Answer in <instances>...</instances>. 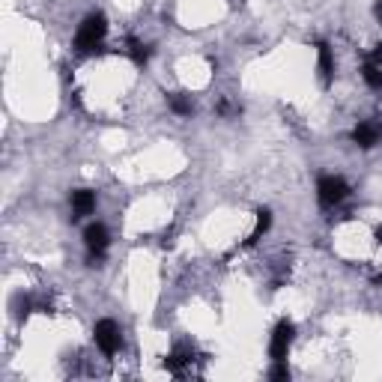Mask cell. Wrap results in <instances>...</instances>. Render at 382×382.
<instances>
[{"label": "cell", "mask_w": 382, "mask_h": 382, "mask_svg": "<svg viewBox=\"0 0 382 382\" xmlns=\"http://www.w3.org/2000/svg\"><path fill=\"white\" fill-rule=\"evenodd\" d=\"M272 379H290V367H287V362H275V367H272Z\"/></svg>", "instance_id": "14"}, {"label": "cell", "mask_w": 382, "mask_h": 382, "mask_svg": "<svg viewBox=\"0 0 382 382\" xmlns=\"http://www.w3.org/2000/svg\"><path fill=\"white\" fill-rule=\"evenodd\" d=\"M316 63H320V78L328 87L332 84V51H328V45H316Z\"/></svg>", "instance_id": "10"}, {"label": "cell", "mask_w": 382, "mask_h": 382, "mask_svg": "<svg viewBox=\"0 0 382 382\" xmlns=\"http://www.w3.org/2000/svg\"><path fill=\"white\" fill-rule=\"evenodd\" d=\"M376 239H379V242H382V227H379V233H376Z\"/></svg>", "instance_id": "16"}, {"label": "cell", "mask_w": 382, "mask_h": 382, "mask_svg": "<svg viewBox=\"0 0 382 382\" xmlns=\"http://www.w3.org/2000/svg\"><path fill=\"white\" fill-rule=\"evenodd\" d=\"M129 54H132V60L137 63V66H144V63L149 60V48L144 42H137V39H129Z\"/></svg>", "instance_id": "12"}, {"label": "cell", "mask_w": 382, "mask_h": 382, "mask_svg": "<svg viewBox=\"0 0 382 382\" xmlns=\"http://www.w3.org/2000/svg\"><path fill=\"white\" fill-rule=\"evenodd\" d=\"M269 227H272V212L269 209H260L257 212V227H254V233H251V242H257L266 230H269Z\"/></svg>", "instance_id": "11"}, {"label": "cell", "mask_w": 382, "mask_h": 382, "mask_svg": "<svg viewBox=\"0 0 382 382\" xmlns=\"http://www.w3.org/2000/svg\"><path fill=\"white\" fill-rule=\"evenodd\" d=\"M292 338H296V326H292L290 320H281L275 326L272 332V343H269V352L275 362H287V352L292 347Z\"/></svg>", "instance_id": "3"}, {"label": "cell", "mask_w": 382, "mask_h": 382, "mask_svg": "<svg viewBox=\"0 0 382 382\" xmlns=\"http://www.w3.org/2000/svg\"><path fill=\"white\" fill-rule=\"evenodd\" d=\"M376 16H379V21H382V0H379V4H376Z\"/></svg>", "instance_id": "15"}, {"label": "cell", "mask_w": 382, "mask_h": 382, "mask_svg": "<svg viewBox=\"0 0 382 382\" xmlns=\"http://www.w3.org/2000/svg\"><path fill=\"white\" fill-rule=\"evenodd\" d=\"M84 245H87V251H90V260L105 257V251H108V230H105V224H90V227H87Z\"/></svg>", "instance_id": "6"}, {"label": "cell", "mask_w": 382, "mask_h": 382, "mask_svg": "<svg viewBox=\"0 0 382 382\" xmlns=\"http://www.w3.org/2000/svg\"><path fill=\"white\" fill-rule=\"evenodd\" d=\"M200 359L195 355V350L191 347H180V350H173L168 359H164V367L173 374V376H195L197 374V364Z\"/></svg>", "instance_id": "2"}, {"label": "cell", "mask_w": 382, "mask_h": 382, "mask_svg": "<svg viewBox=\"0 0 382 382\" xmlns=\"http://www.w3.org/2000/svg\"><path fill=\"white\" fill-rule=\"evenodd\" d=\"M96 347L105 352V355H113L120 350V343H123V338H120V326L113 323V320H99L96 323Z\"/></svg>", "instance_id": "4"}, {"label": "cell", "mask_w": 382, "mask_h": 382, "mask_svg": "<svg viewBox=\"0 0 382 382\" xmlns=\"http://www.w3.org/2000/svg\"><path fill=\"white\" fill-rule=\"evenodd\" d=\"M171 108H173L176 113H183V117H188V113L195 111V105H191V101H188L185 96H180V93H176V96H171Z\"/></svg>", "instance_id": "13"}, {"label": "cell", "mask_w": 382, "mask_h": 382, "mask_svg": "<svg viewBox=\"0 0 382 382\" xmlns=\"http://www.w3.org/2000/svg\"><path fill=\"white\" fill-rule=\"evenodd\" d=\"M108 33V21L101 12H96V16L84 18V24L78 27V33H75V48L81 51V54H90V51H96L101 45V39H105Z\"/></svg>", "instance_id": "1"}, {"label": "cell", "mask_w": 382, "mask_h": 382, "mask_svg": "<svg viewBox=\"0 0 382 382\" xmlns=\"http://www.w3.org/2000/svg\"><path fill=\"white\" fill-rule=\"evenodd\" d=\"M364 81L371 87H382V45L364 63Z\"/></svg>", "instance_id": "9"}, {"label": "cell", "mask_w": 382, "mask_h": 382, "mask_svg": "<svg viewBox=\"0 0 382 382\" xmlns=\"http://www.w3.org/2000/svg\"><path fill=\"white\" fill-rule=\"evenodd\" d=\"M316 195H320V203H323V207H335V203L347 200L350 185L343 183L340 176H323L320 185H316Z\"/></svg>", "instance_id": "5"}, {"label": "cell", "mask_w": 382, "mask_h": 382, "mask_svg": "<svg viewBox=\"0 0 382 382\" xmlns=\"http://www.w3.org/2000/svg\"><path fill=\"white\" fill-rule=\"evenodd\" d=\"M96 209V195L93 191H72V218H84V215H90Z\"/></svg>", "instance_id": "8"}, {"label": "cell", "mask_w": 382, "mask_h": 382, "mask_svg": "<svg viewBox=\"0 0 382 382\" xmlns=\"http://www.w3.org/2000/svg\"><path fill=\"white\" fill-rule=\"evenodd\" d=\"M379 137H382V125L376 120H364V123L355 125V132H352V141L359 147H374Z\"/></svg>", "instance_id": "7"}]
</instances>
